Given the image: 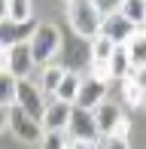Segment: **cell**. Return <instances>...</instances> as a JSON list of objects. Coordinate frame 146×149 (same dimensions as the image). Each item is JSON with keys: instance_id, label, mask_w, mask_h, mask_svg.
I'll list each match as a JSON object with an SVG mask.
<instances>
[{"instance_id": "obj_14", "label": "cell", "mask_w": 146, "mask_h": 149, "mask_svg": "<svg viewBox=\"0 0 146 149\" xmlns=\"http://www.w3.org/2000/svg\"><path fill=\"white\" fill-rule=\"evenodd\" d=\"M125 46H128V55H131V67L134 70H146V31L137 28V33Z\"/></svg>"}, {"instance_id": "obj_18", "label": "cell", "mask_w": 146, "mask_h": 149, "mask_svg": "<svg viewBox=\"0 0 146 149\" xmlns=\"http://www.w3.org/2000/svg\"><path fill=\"white\" fill-rule=\"evenodd\" d=\"M113 52H116V43H113L107 33H101V37L91 40V61H107V64H110Z\"/></svg>"}, {"instance_id": "obj_4", "label": "cell", "mask_w": 146, "mask_h": 149, "mask_svg": "<svg viewBox=\"0 0 146 149\" xmlns=\"http://www.w3.org/2000/svg\"><path fill=\"white\" fill-rule=\"evenodd\" d=\"M31 49H34L37 64H49L58 55V49H61V31L55 24H40L34 40H31Z\"/></svg>"}, {"instance_id": "obj_9", "label": "cell", "mask_w": 146, "mask_h": 149, "mask_svg": "<svg viewBox=\"0 0 146 149\" xmlns=\"http://www.w3.org/2000/svg\"><path fill=\"white\" fill-rule=\"evenodd\" d=\"M95 119H97V131H101V137H113V134H116V128L122 125L128 116L122 113V107H119V104L104 100V104L95 107Z\"/></svg>"}, {"instance_id": "obj_13", "label": "cell", "mask_w": 146, "mask_h": 149, "mask_svg": "<svg viewBox=\"0 0 146 149\" xmlns=\"http://www.w3.org/2000/svg\"><path fill=\"white\" fill-rule=\"evenodd\" d=\"M110 73L113 79H119V82H125L128 76H134V67H131V55H128V46H116V52H113L110 58Z\"/></svg>"}, {"instance_id": "obj_24", "label": "cell", "mask_w": 146, "mask_h": 149, "mask_svg": "<svg viewBox=\"0 0 146 149\" xmlns=\"http://www.w3.org/2000/svg\"><path fill=\"white\" fill-rule=\"evenodd\" d=\"M97 3V9L107 15V12H116V9H122V0H95Z\"/></svg>"}, {"instance_id": "obj_21", "label": "cell", "mask_w": 146, "mask_h": 149, "mask_svg": "<svg viewBox=\"0 0 146 149\" xmlns=\"http://www.w3.org/2000/svg\"><path fill=\"white\" fill-rule=\"evenodd\" d=\"M70 146V134L67 131H46L40 149H67Z\"/></svg>"}, {"instance_id": "obj_15", "label": "cell", "mask_w": 146, "mask_h": 149, "mask_svg": "<svg viewBox=\"0 0 146 149\" xmlns=\"http://www.w3.org/2000/svg\"><path fill=\"white\" fill-rule=\"evenodd\" d=\"M82 79H85V76L67 70V76L61 79V85H58V91H55V97H58V100H67V104H76L79 88H82Z\"/></svg>"}, {"instance_id": "obj_16", "label": "cell", "mask_w": 146, "mask_h": 149, "mask_svg": "<svg viewBox=\"0 0 146 149\" xmlns=\"http://www.w3.org/2000/svg\"><path fill=\"white\" fill-rule=\"evenodd\" d=\"M31 0H3V22H28Z\"/></svg>"}, {"instance_id": "obj_7", "label": "cell", "mask_w": 146, "mask_h": 149, "mask_svg": "<svg viewBox=\"0 0 146 149\" xmlns=\"http://www.w3.org/2000/svg\"><path fill=\"white\" fill-rule=\"evenodd\" d=\"M101 33H107L116 46H125V43L137 33V24L131 22L122 9H116V12H107V15H104V31H101Z\"/></svg>"}, {"instance_id": "obj_5", "label": "cell", "mask_w": 146, "mask_h": 149, "mask_svg": "<svg viewBox=\"0 0 146 149\" xmlns=\"http://www.w3.org/2000/svg\"><path fill=\"white\" fill-rule=\"evenodd\" d=\"M15 104L22 107L24 113H31L34 119H40V122H43L46 107H49L52 100L46 97V91L40 88V85H34L31 79H18V97H15Z\"/></svg>"}, {"instance_id": "obj_3", "label": "cell", "mask_w": 146, "mask_h": 149, "mask_svg": "<svg viewBox=\"0 0 146 149\" xmlns=\"http://www.w3.org/2000/svg\"><path fill=\"white\" fill-rule=\"evenodd\" d=\"M9 131L15 134L22 143H43V137H46V128H43V122L34 119L31 113H24L22 107H12V113H9Z\"/></svg>"}, {"instance_id": "obj_2", "label": "cell", "mask_w": 146, "mask_h": 149, "mask_svg": "<svg viewBox=\"0 0 146 149\" xmlns=\"http://www.w3.org/2000/svg\"><path fill=\"white\" fill-rule=\"evenodd\" d=\"M37 58H34V49L31 43H15V46H6L0 52V70L3 73H12L15 79H28V73L34 70Z\"/></svg>"}, {"instance_id": "obj_17", "label": "cell", "mask_w": 146, "mask_h": 149, "mask_svg": "<svg viewBox=\"0 0 146 149\" xmlns=\"http://www.w3.org/2000/svg\"><path fill=\"white\" fill-rule=\"evenodd\" d=\"M64 76H67V70H64V67H55V64L49 67V64H46V67H43V76H40V88H43L46 94H55Z\"/></svg>"}, {"instance_id": "obj_8", "label": "cell", "mask_w": 146, "mask_h": 149, "mask_svg": "<svg viewBox=\"0 0 146 149\" xmlns=\"http://www.w3.org/2000/svg\"><path fill=\"white\" fill-rule=\"evenodd\" d=\"M40 28V22L28 18V22H3L0 24V46H15V43H31L34 33Z\"/></svg>"}, {"instance_id": "obj_22", "label": "cell", "mask_w": 146, "mask_h": 149, "mask_svg": "<svg viewBox=\"0 0 146 149\" xmlns=\"http://www.w3.org/2000/svg\"><path fill=\"white\" fill-rule=\"evenodd\" d=\"M91 76H97V79H113V73H110V64L107 61H91Z\"/></svg>"}, {"instance_id": "obj_11", "label": "cell", "mask_w": 146, "mask_h": 149, "mask_svg": "<svg viewBox=\"0 0 146 149\" xmlns=\"http://www.w3.org/2000/svg\"><path fill=\"white\" fill-rule=\"evenodd\" d=\"M73 107H76V104H67V100L52 97V104L46 107V116H43V128H46V131H67L70 116H73Z\"/></svg>"}, {"instance_id": "obj_23", "label": "cell", "mask_w": 146, "mask_h": 149, "mask_svg": "<svg viewBox=\"0 0 146 149\" xmlns=\"http://www.w3.org/2000/svg\"><path fill=\"white\" fill-rule=\"evenodd\" d=\"M101 146L104 149H128V137H116V134H113V137L101 140Z\"/></svg>"}, {"instance_id": "obj_26", "label": "cell", "mask_w": 146, "mask_h": 149, "mask_svg": "<svg viewBox=\"0 0 146 149\" xmlns=\"http://www.w3.org/2000/svg\"><path fill=\"white\" fill-rule=\"evenodd\" d=\"M95 149H104V146H101V143H95Z\"/></svg>"}, {"instance_id": "obj_6", "label": "cell", "mask_w": 146, "mask_h": 149, "mask_svg": "<svg viewBox=\"0 0 146 149\" xmlns=\"http://www.w3.org/2000/svg\"><path fill=\"white\" fill-rule=\"evenodd\" d=\"M67 134H70V140H88V143H97L101 131H97L95 110H85V107H73V116H70Z\"/></svg>"}, {"instance_id": "obj_20", "label": "cell", "mask_w": 146, "mask_h": 149, "mask_svg": "<svg viewBox=\"0 0 146 149\" xmlns=\"http://www.w3.org/2000/svg\"><path fill=\"white\" fill-rule=\"evenodd\" d=\"M122 12L140 28L146 24V0H122Z\"/></svg>"}, {"instance_id": "obj_25", "label": "cell", "mask_w": 146, "mask_h": 149, "mask_svg": "<svg viewBox=\"0 0 146 149\" xmlns=\"http://www.w3.org/2000/svg\"><path fill=\"white\" fill-rule=\"evenodd\" d=\"M67 149H95V143H88V140H70Z\"/></svg>"}, {"instance_id": "obj_10", "label": "cell", "mask_w": 146, "mask_h": 149, "mask_svg": "<svg viewBox=\"0 0 146 149\" xmlns=\"http://www.w3.org/2000/svg\"><path fill=\"white\" fill-rule=\"evenodd\" d=\"M107 88H110V82H107V79L85 76V79H82V88H79V97H76V107L95 110L97 104H104V100H107Z\"/></svg>"}, {"instance_id": "obj_1", "label": "cell", "mask_w": 146, "mask_h": 149, "mask_svg": "<svg viewBox=\"0 0 146 149\" xmlns=\"http://www.w3.org/2000/svg\"><path fill=\"white\" fill-rule=\"evenodd\" d=\"M67 18H70L73 31L85 40L101 37V31H104V12L97 9L95 0H70L67 3Z\"/></svg>"}, {"instance_id": "obj_19", "label": "cell", "mask_w": 146, "mask_h": 149, "mask_svg": "<svg viewBox=\"0 0 146 149\" xmlns=\"http://www.w3.org/2000/svg\"><path fill=\"white\" fill-rule=\"evenodd\" d=\"M15 97H18V79L12 73H3L0 76V104L3 107H15Z\"/></svg>"}, {"instance_id": "obj_12", "label": "cell", "mask_w": 146, "mask_h": 149, "mask_svg": "<svg viewBox=\"0 0 146 149\" xmlns=\"http://www.w3.org/2000/svg\"><path fill=\"white\" fill-rule=\"evenodd\" d=\"M122 97L128 107H146V76L143 70H137L134 76H128L122 82Z\"/></svg>"}]
</instances>
